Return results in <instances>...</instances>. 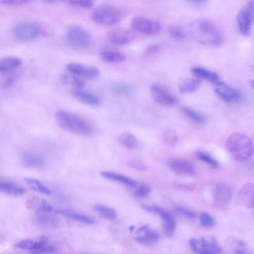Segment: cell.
I'll return each instance as SVG.
<instances>
[{"label":"cell","mask_w":254,"mask_h":254,"mask_svg":"<svg viewBox=\"0 0 254 254\" xmlns=\"http://www.w3.org/2000/svg\"><path fill=\"white\" fill-rule=\"evenodd\" d=\"M192 37L202 44L218 46L222 43V35L216 25L210 20L199 19L190 25Z\"/></svg>","instance_id":"1"},{"label":"cell","mask_w":254,"mask_h":254,"mask_svg":"<svg viewBox=\"0 0 254 254\" xmlns=\"http://www.w3.org/2000/svg\"><path fill=\"white\" fill-rule=\"evenodd\" d=\"M57 124L64 130L81 136H89L93 132L91 124L84 119L71 112L60 110L55 114Z\"/></svg>","instance_id":"2"},{"label":"cell","mask_w":254,"mask_h":254,"mask_svg":"<svg viewBox=\"0 0 254 254\" xmlns=\"http://www.w3.org/2000/svg\"><path fill=\"white\" fill-rule=\"evenodd\" d=\"M226 149L230 156L235 160L245 161L254 153V145L249 138L240 133L232 134L227 138Z\"/></svg>","instance_id":"3"},{"label":"cell","mask_w":254,"mask_h":254,"mask_svg":"<svg viewBox=\"0 0 254 254\" xmlns=\"http://www.w3.org/2000/svg\"><path fill=\"white\" fill-rule=\"evenodd\" d=\"M126 14L121 7L110 4H103L96 7L92 14L93 21L104 26H112L120 23Z\"/></svg>","instance_id":"4"},{"label":"cell","mask_w":254,"mask_h":254,"mask_svg":"<svg viewBox=\"0 0 254 254\" xmlns=\"http://www.w3.org/2000/svg\"><path fill=\"white\" fill-rule=\"evenodd\" d=\"M45 32L39 24L32 21H22L13 29L14 36L22 41H30L43 35Z\"/></svg>","instance_id":"5"},{"label":"cell","mask_w":254,"mask_h":254,"mask_svg":"<svg viewBox=\"0 0 254 254\" xmlns=\"http://www.w3.org/2000/svg\"><path fill=\"white\" fill-rule=\"evenodd\" d=\"M66 39L70 45L79 48L89 47L93 41V36L88 30L77 25L71 26L67 30Z\"/></svg>","instance_id":"6"},{"label":"cell","mask_w":254,"mask_h":254,"mask_svg":"<svg viewBox=\"0 0 254 254\" xmlns=\"http://www.w3.org/2000/svg\"><path fill=\"white\" fill-rule=\"evenodd\" d=\"M237 21L241 33L249 35L254 24V1L248 2L241 9L237 14Z\"/></svg>","instance_id":"7"},{"label":"cell","mask_w":254,"mask_h":254,"mask_svg":"<svg viewBox=\"0 0 254 254\" xmlns=\"http://www.w3.org/2000/svg\"><path fill=\"white\" fill-rule=\"evenodd\" d=\"M232 197V190L228 184L221 182L215 185L213 203L217 208L221 210H225L229 206Z\"/></svg>","instance_id":"8"},{"label":"cell","mask_w":254,"mask_h":254,"mask_svg":"<svg viewBox=\"0 0 254 254\" xmlns=\"http://www.w3.org/2000/svg\"><path fill=\"white\" fill-rule=\"evenodd\" d=\"M192 250L197 254H221L222 249L216 239L192 238L189 240Z\"/></svg>","instance_id":"9"},{"label":"cell","mask_w":254,"mask_h":254,"mask_svg":"<svg viewBox=\"0 0 254 254\" xmlns=\"http://www.w3.org/2000/svg\"><path fill=\"white\" fill-rule=\"evenodd\" d=\"M142 208L148 212L158 214L162 220L164 233L168 237L173 235L175 230L176 222L171 214L156 206L142 205Z\"/></svg>","instance_id":"10"},{"label":"cell","mask_w":254,"mask_h":254,"mask_svg":"<svg viewBox=\"0 0 254 254\" xmlns=\"http://www.w3.org/2000/svg\"><path fill=\"white\" fill-rule=\"evenodd\" d=\"M150 93L155 101L161 106L169 107L177 103L176 97L161 85L153 84L150 87Z\"/></svg>","instance_id":"11"},{"label":"cell","mask_w":254,"mask_h":254,"mask_svg":"<svg viewBox=\"0 0 254 254\" xmlns=\"http://www.w3.org/2000/svg\"><path fill=\"white\" fill-rule=\"evenodd\" d=\"M131 26L135 31L151 35L158 34L161 29L160 23L142 17L133 19Z\"/></svg>","instance_id":"12"},{"label":"cell","mask_w":254,"mask_h":254,"mask_svg":"<svg viewBox=\"0 0 254 254\" xmlns=\"http://www.w3.org/2000/svg\"><path fill=\"white\" fill-rule=\"evenodd\" d=\"M66 69L73 75L91 80L96 79L100 75V71L96 67L78 62L68 63Z\"/></svg>","instance_id":"13"},{"label":"cell","mask_w":254,"mask_h":254,"mask_svg":"<svg viewBox=\"0 0 254 254\" xmlns=\"http://www.w3.org/2000/svg\"><path fill=\"white\" fill-rule=\"evenodd\" d=\"M214 89L217 95L225 102H235L241 98V95L238 90L220 81L214 84Z\"/></svg>","instance_id":"14"},{"label":"cell","mask_w":254,"mask_h":254,"mask_svg":"<svg viewBox=\"0 0 254 254\" xmlns=\"http://www.w3.org/2000/svg\"><path fill=\"white\" fill-rule=\"evenodd\" d=\"M134 34L129 30L116 28L109 31L107 35L108 41L116 46H123L130 43L134 39Z\"/></svg>","instance_id":"15"},{"label":"cell","mask_w":254,"mask_h":254,"mask_svg":"<svg viewBox=\"0 0 254 254\" xmlns=\"http://www.w3.org/2000/svg\"><path fill=\"white\" fill-rule=\"evenodd\" d=\"M136 234L138 235L135 237L136 241L144 245H153L159 238V234L147 225L139 228Z\"/></svg>","instance_id":"16"},{"label":"cell","mask_w":254,"mask_h":254,"mask_svg":"<svg viewBox=\"0 0 254 254\" xmlns=\"http://www.w3.org/2000/svg\"><path fill=\"white\" fill-rule=\"evenodd\" d=\"M71 94L79 101L91 106L97 107L101 103V99L97 95L83 89H73Z\"/></svg>","instance_id":"17"},{"label":"cell","mask_w":254,"mask_h":254,"mask_svg":"<svg viewBox=\"0 0 254 254\" xmlns=\"http://www.w3.org/2000/svg\"><path fill=\"white\" fill-rule=\"evenodd\" d=\"M239 198L244 206L254 208V183L244 184L239 190Z\"/></svg>","instance_id":"18"},{"label":"cell","mask_w":254,"mask_h":254,"mask_svg":"<svg viewBox=\"0 0 254 254\" xmlns=\"http://www.w3.org/2000/svg\"><path fill=\"white\" fill-rule=\"evenodd\" d=\"M169 167L173 172L180 175H191L195 171L191 162L182 159L172 160L169 163Z\"/></svg>","instance_id":"19"},{"label":"cell","mask_w":254,"mask_h":254,"mask_svg":"<svg viewBox=\"0 0 254 254\" xmlns=\"http://www.w3.org/2000/svg\"><path fill=\"white\" fill-rule=\"evenodd\" d=\"M0 190L3 194L14 197L22 196L27 192V190L24 187L8 181L0 182Z\"/></svg>","instance_id":"20"},{"label":"cell","mask_w":254,"mask_h":254,"mask_svg":"<svg viewBox=\"0 0 254 254\" xmlns=\"http://www.w3.org/2000/svg\"><path fill=\"white\" fill-rule=\"evenodd\" d=\"M23 164L29 168H39L44 165L45 159L39 154L34 152H27L22 156Z\"/></svg>","instance_id":"21"},{"label":"cell","mask_w":254,"mask_h":254,"mask_svg":"<svg viewBox=\"0 0 254 254\" xmlns=\"http://www.w3.org/2000/svg\"><path fill=\"white\" fill-rule=\"evenodd\" d=\"M22 60L17 56H8L0 60V71L7 73L17 69L22 65Z\"/></svg>","instance_id":"22"},{"label":"cell","mask_w":254,"mask_h":254,"mask_svg":"<svg viewBox=\"0 0 254 254\" xmlns=\"http://www.w3.org/2000/svg\"><path fill=\"white\" fill-rule=\"evenodd\" d=\"M201 81L199 78L185 79L179 84L178 89L180 94H192L196 92L200 87Z\"/></svg>","instance_id":"23"},{"label":"cell","mask_w":254,"mask_h":254,"mask_svg":"<svg viewBox=\"0 0 254 254\" xmlns=\"http://www.w3.org/2000/svg\"><path fill=\"white\" fill-rule=\"evenodd\" d=\"M54 212L56 214L86 224L91 225L95 223V221L92 218L72 210H56L54 211Z\"/></svg>","instance_id":"24"},{"label":"cell","mask_w":254,"mask_h":254,"mask_svg":"<svg viewBox=\"0 0 254 254\" xmlns=\"http://www.w3.org/2000/svg\"><path fill=\"white\" fill-rule=\"evenodd\" d=\"M100 175L105 178L118 182L128 187L133 188L137 184L136 181L133 179L115 172L103 171L100 172Z\"/></svg>","instance_id":"25"},{"label":"cell","mask_w":254,"mask_h":254,"mask_svg":"<svg viewBox=\"0 0 254 254\" xmlns=\"http://www.w3.org/2000/svg\"><path fill=\"white\" fill-rule=\"evenodd\" d=\"M118 141L121 145L129 150H135L140 147V143L137 138L129 132L121 134L119 136Z\"/></svg>","instance_id":"26"},{"label":"cell","mask_w":254,"mask_h":254,"mask_svg":"<svg viewBox=\"0 0 254 254\" xmlns=\"http://www.w3.org/2000/svg\"><path fill=\"white\" fill-rule=\"evenodd\" d=\"M192 72L198 78L204 79L213 84L219 81V76L218 74L202 67H194L192 68Z\"/></svg>","instance_id":"27"},{"label":"cell","mask_w":254,"mask_h":254,"mask_svg":"<svg viewBox=\"0 0 254 254\" xmlns=\"http://www.w3.org/2000/svg\"><path fill=\"white\" fill-rule=\"evenodd\" d=\"M101 59L107 63H118L126 60V56L122 53L115 51H105L100 53Z\"/></svg>","instance_id":"28"},{"label":"cell","mask_w":254,"mask_h":254,"mask_svg":"<svg viewBox=\"0 0 254 254\" xmlns=\"http://www.w3.org/2000/svg\"><path fill=\"white\" fill-rule=\"evenodd\" d=\"M93 209L102 217L108 221H113L117 218L116 211L106 205L99 204H95L93 206Z\"/></svg>","instance_id":"29"},{"label":"cell","mask_w":254,"mask_h":254,"mask_svg":"<svg viewBox=\"0 0 254 254\" xmlns=\"http://www.w3.org/2000/svg\"><path fill=\"white\" fill-rule=\"evenodd\" d=\"M60 79L63 84L73 86L76 89H83L86 86L84 80L74 75L63 74Z\"/></svg>","instance_id":"30"},{"label":"cell","mask_w":254,"mask_h":254,"mask_svg":"<svg viewBox=\"0 0 254 254\" xmlns=\"http://www.w3.org/2000/svg\"><path fill=\"white\" fill-rule=\"evenodd\" d=\"M25 180L31 188L35 191L46 195H50L51 194L50 190L43 185L39 180L31 178H26Z\"/></svg>","instance_id":"31"},{"label":"cell","mask_w":254,"mask_h":254,"mask_svg":"<svg viewBox=\"0 0 254 254\" xmlns=\"http://www.w3.org/2000/svg\"><path fill=\"white\" fill-rule=\"evenodd\" d=\"M181 110L186 117L197 124H203L206 121L204 116L191 108L183 107Z\"/></svg>","instance_id":"32"},{"label":"cell","mask_w":254,"mask_h":254,"mask_svg":"<svg viewBox=\"0 0 254 254\" xmlns=\"http://www.w3.org/2000/svg\"><path fill=\"white\" fill-rule=\"evenodd\" d=\"M169 36L173 39L178 41L185 39L186 35L184 31L180 27L172 26L168 29Z\"/></svg>","instance_id":"33"},{"label":"cell","mask_w":254,"mask_h":254,"mask_svg":"<svg viewBox=\"0 0 254 254\" xmlns=\"http://www.w3.org/2000/svg\"><path fill=\"white\" fill-rule=\"evenodd\" d=\"M112 91L118 95H127L131 94L133 89L129 85L125 83H117L112 87Z\"/></svg>","instance_id":"34"},{"label":"cell","mask_w":254,"mask_h":254,"mask_svg":"<svg viewBox=\"0 0 254 254\" xmlns=\"http://www.w3.org/2000/svg\"><path fill=\"white\" fill-rule=\"evenodd\" d=\"M163 139L167 145L172 146L178 143L179 136L176 131L169 130L164 133Z\"/></svg>","instance_id":"35"},{"label":"cell","mask_w":254,"mask_h":254,"mask_svg":"<svg viewBox=\"0 0 254 254\" xmlns=\"http://www.w3.org/2000/svg\"><path fill=\"white\" fill-rule=\"evenodd\" d=\"M38 246V241L31 239H25L17 243L16 246L23 250L32 251L35 252Z\"/></svg>","instance_id":"36"},{"label":"cell","mask_w":254,"mask_h":254,"mask_svg":"<svg viewBox=\"0 0 254 254\" xmlns=\"http://www.w3.org/2000/svg\"><path fill=\"white\" fill-rule=\"evenodd\" d=\"M197 157L200 160L212 167L216 168L219 165V163L216 159L205 152H198L197 153Z\"/></svg>","instance_id":"37"},{"label":"cell","mask_w":254,"mask_h":254,"mask_svg":"<svg viewBox=\"0 0 254 254\" xmlns=\"http://www.w3.org/2000/svg\"><path fill=\"white\" fill-rule=\"evenodd\" d=\"M47 212L37 211L36 218L39 222L43 224L49 225L55 222V218Z\"/></svg>","instance_id":"38"},{"label":"cell","mask_w":254,"mask_h":254,"mask_svg":"<svg viewBox=\"0 0 254 254\" xmlns=\"http://www.w3.org/2000/svg\"><path fill=\"white\" fill-rule=\"evenodd\" d=\"M69 3L73 7L90 9L94 6V2L90 0H74V1H69Z\"/></svg>","instance_id":"39"},{"label":"cell","mask_w":254,"mask_h":254,"mask_svg":"<svg viewBox=\"0 0 254 254\" xmlns=\"http://www.w3.org/2000/svg\"><path fill=\"white\" fill-rule=\"evenodd\" d=\"M200 220L202 225L204 227L211 228L215 225V219L206 212H203L201 214Z\"/></svg>","instance_id":"40"},{"label":"cell","mask_w":254,"mask_h":254,"mask_svg":"<svg viewBox=\"0 0 254 254\" xmlns=\"http://www.w3.org/2000/svg\"><path fill=\"white\" fill-rule=\"evenodd\" d=\"M151 192V188L147 185H143L139 187L135 192V196L138 198H145L149 195Z\"/></svg>","instance_id":"41"},{"label":"cell","mask_w":254,"mask_h":254,"mask_svg":"<svg viewBox=\"0 0 254 254\" xmlns=\"http://www.w3.org/2000/svg\"><path fill=\"white\" fill-rule=\"evenodd\" d=\"M175 211L178 214H181L188 218L193 219L197 217V215L194 212L186 208L178 207L175 209Z\"/></svg>","instance_id":"42"},{"label":"cell","mask_w":254,"mask_h":254,"mask_svg":"<svg viewBox=\"0 0 254 254\" xmlns=\"http://www.w3.org/2000/svg\"><path fill=\"white\" fill-rule=\"evenodd\" d=\"M129 167L135 169L145 170L147 169L146 165L142 161L138 159H132L128 161Z\"/></svg>","instance_id":"43"},{"label":"cell","mask_w":254,"mask_h":254,"mask_svg":"<svg viewBox=\"0 0 254 254\" xmlns=\"http://www.w3.org/2000/svg\"><path fill=\"white\" fill-rule=\"evenodd\" d=\"M37 211L50 213L54 211V209L53 206L48 204L45 200H42L38 205Z\"/></svg>","instance_id":"44"},{"label":"cell","mask_w":254,"mask_h":254,"mask_svg":"<svg viewBox=\"0 0 254 254\" xmlns=\"http://www.w3.org/2000/svg\"><path fill=\"white\" fill-rule=\"evenodd\" d=\"M1 3L8 6H17L25 5L29 3V1L26 0H3Z\"/></svg>","instance_id":"45"},{"label":"cell","mask_w":254,"mask_h":254,"mask_svg":"<svg viewBox=\"0 0 254 254\" xmlns=\"http://www.w3.org/2000/svg\"><path fill=\"white\" fill-rule=\"evenodd\" d=\"M160 49V47L159 45L152 44L146 48L144 54L147 56L154 55L159 52Z\"/></svg>","instance_id":"46"},{"label":"cell","mask_w":254,"mask_h":254,"mask_svg":"<svg viewBox=\"0 0 254 254\" xmlns=\"http://www.w3.org/2000/svg\"><path fill=\"white\" fill-rule=\"evenodd\" d=\"M195 187L196 184L193 183H179L176 185L177 188L185 190H192Z\"/></svg>","instance_id":"47"},{"label":"cell","mask_w":254,"mask_h":254,"mask_svg":"<svg viewBox=\"0 0 254 254\" xmlns=\"http://www.w3.org/2000/svg\"><path fill=\"white\" fill-rule=\"evenodd\" d=\"M17 76L16 75H10L4 80L3 85L6 88L11 86L16 81Z\"/></svg>","instance_id":"48"},{"label":"cell","mask_w":254,"mask_h":254,"mask_svg":"<svg viewBox=\"0 0 254 254\" xmlns=\"http://www.w3.org/2000/svg\"><path fill=\"white\" fill-rule=\"evenodd\" d=\"M236 254H249L244 251L238 250L236 251Z\"/></svg>","instance_id":"49"},{"label":"cell","mask_w":254,"mask_h":254,"mask_svg":"<svg viewBox=\"0 0 254 254\" xmlns=\"http://www.w3.org/2000/svg\"><path fill=\"white\" fill-rule=\"evenodd\" d=\"M250 85L251 87L254 90V80H252L250 82Z\"/></svg>","instance_id":"50"},{"label":"cell","mask_w":254,"mask_h":254,"mask_svg":"<svg viewBox=\"0 0 254 254\" xmlns=\"http://www.w3.org/2000/svg\"><path fill=\"white\" fill-rule=\"evenodd\" d=\"M134 229H135L134 226H131L129 228V230L131 232H132L134 230Z\"/></svg>","instance_id":"51"}]
</instances>
